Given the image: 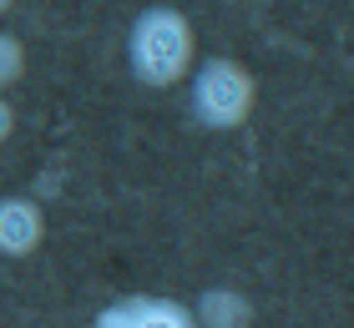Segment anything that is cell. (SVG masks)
Returning <instances> with one entry per match:
<instances>
[{
	"label": "cell",
	"mask_w": 354,
	"mask_h": 328,
	"mask_svg": "<svg viewBox=\"0 0 354 328\" xmlns=\"http://www.w3.org/2000/svg\"><path fill=\"white\" fill-rule=\"evenodd\" d=\"M192 66H198V36H192L187 15L177 6L137 10V21L127 26V71L137 86L167 91L192 76Z\"/></svg>",
	"instance_id": "obj_1"
},
{
	"label": "cell",
	"mask_w": 354,
	"mask_h": 328,
	"mask_svg": "<svg viewBox=\"0 0 354 328\" xmlns=\"http://www.w3.org/2000/svg\"><path fill=\"white\" fill-rule=\"evenodd\" d=\"M259 102V81L243 61L233 56H207L187 76V111L203 131H238L253 117Z\"/></svg>",
	"instance_id": "obj_2"
},
{
	"label": "cell",
	"mask_w": 354,
	"mask_h": 328,
	"mask_svg": "<svg viewBox=\"0 0 354 328\" xmlns=\"http://www.w3.org/2000/svg\"><path fill=\"white\" fill-rule=\"evenodd\" d=\"M91 328H203L198 308L162 298V293H132V298L106 303L102 313L91 318Z\"/></svg>",
	"instance_id": "obj_3"
},
{
	"label": "cell",
	"mask_w": 354,
	"mask_h": 328,
	"mask_svg": "<svg viewBox=\"0 0 354 328\" xmlns=\"http://www.w3.org/2000/svg\"><path fill=\"white\" fill-rule=\"evenodd\" d=\"M192 308H198V323H203V328H248V323H253L248 293H243V288H228V283L207 288Z\"/></svg>",
	"instance_id": "obj_5"
},
{
	"label": "cell",
	"mask_w": 354,
	"mask_h": 328,
	"mask_svg": "<svg viewBox=\"0 0 354 328\" xmlns=\"http://www.w3.org/2000/svg\"><path fill=\"white\" fill-rule=\"evenodd\" d=\"M10 131H15V106L0 96V142H10Z\"/></svg>",
	"instance_id": "obj_7"
},
{
	"label": "cell",
	"mask_w": 354,
	"mask_h": 328,
	"mask_svg": "<svg viewBox=\"0 0 354 328\" xmlns=\"http://www.w3.org/2000/svg\"><path fill=\"white\" fill-rule=\"evenodd\" d=\"M41 242H46V207L26 192L0 197V258H30Z\"/></svg>",
	"instance_id": "obj_4"
},
{
	"label": "cell",
	"mask_w": 354,
	"mask_h": 328,
	"mask_svg": "<svg viewBox=\"0 0 354 328\" xmlns=\"http://www.w3.org/2000/svg\"><path fill=\"white\" fill-rule=\"evenodd\" d=\"M10 6H15V0H0V15H6V10H10Z\"/></svg>",
	"instance_id": "obj_8"
},
{
	"label": "cell",
	"mask_w": 354,
	"mask_h": 328,
	"mask_svg": "<svg viewBox=\"0 0 354 328\" xmlns=\"http://www.w3.org/2000/svg\"><path fill=\"white\" fill-rule=\"evenodd\" d=\"M21 76H26V46L0 30V96H6Z\"/></svg>",
	"instance_id": "obj_6"
}]
</instances>
